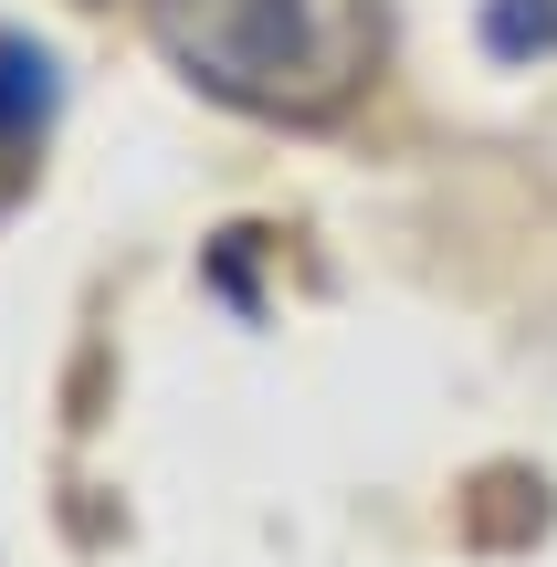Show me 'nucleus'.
Segmentation results:
<instances>
[{
    "mask_svg": "<svg viewBox=\"0 0 557 567\" xmlns=\"http://www.w3.org/2000/svg\"><path fill=\"white\" fill-rule=\"evenodd\" d=\"M147 32L200 95L316 126L369 84L379 0H147Z\"/></svg>",
    "mask_w": 557,
    "mask_h": 567,
    "instance_id": "f257e3e1",
    "label": "nucleus"
},
{
    "mask_svg": "<svg viewBox=\"0 0 557 567\" xmlns=\"http://www.w3.org/2000/svg\"><path fill=\"white\" fill-rule=\"evenodd\" d=\"M42 116H53V63L0 32V158H21L42 137Z\"/></svg>",
    "mask_w": 557,
    "mask_h": 567,
    "instance_id": "f03ea898",
    "label": "nucleus"
},
{
    "mask_svg": "<svg viewBox=\"0 0 557 567\" xmlns=\"http://www.w3.org/2000/svg\"><path fill=\"white\" fill-rule=\"evenodd\" d=\"M526 42H557V0H495V53H526Z\"/></svg>",
    "mask_w": 557,
    "mask_h": 567,
    "instance_id": "7ed1b4c3",
    "label": "nucleus"
}]
</instances>
